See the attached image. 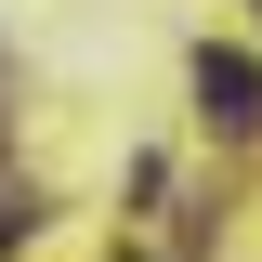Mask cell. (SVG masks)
<instances>
[{
  "instance_id": "6da1fadb",
  "label": "cell",
  "mask_w": 262,
  "mask_h": 262,
  "mask_svg": "<svg viewBox=\"0 0 262 262\" xmlns=\"http://www.w3.org/2000/svg\"><path fill=\"white\" fill-rule=\"evenodd\" d=\"M196 118L223 131V144H249L262 131V53H223V39H210V53H196Z\"/></svg>"
},
{
  "instance_id": "7a4b0ae2",
  "label": "cell",
  "mask_w": 262,
  "mask_h": 262,
  "mask_svg": "<svg viewBox=\"0 0 262 262\" xmlns=\"http://www.w3.org/2000/svg\"><path fill=\"white\" fill-rule=\"evenodd\" d=\"M27 223H39V210H27V196H0V249H13V236H27Z\"/></svg>"
}]
</instances>
